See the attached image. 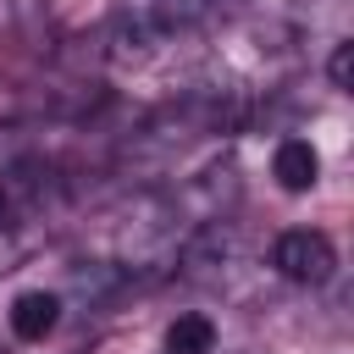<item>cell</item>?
I'll return each mask as SVG.
<instances>
[{
    "label": "cell",
    "instance_id": "1",
    "mask_svg": "<svg viewBox=\"0 0 354 354\" xmlns=\"http://www.w3.org/2000/svg\"><path fill=\"white\" fill-rule=\"evenodd\" d=\"M271 266H277V277H288L299 288H321L337 271V249L321 227H293L271 243Z\"/></svg>",
    "mask_w": 354,
    "mask_h": 354
},
{
    "label": "cell",
    "instance_id": "2",
    "mask_svg": "<svg viewBox=\"0 0 354 354\" xmlns=\"http://www.w3.org/2000/svg\"><path fill=\"white\" fill-rule=\"evenodd\" d=\"M271 177L288 188V194H310L321 183V155L310 138H282L277 155H271Z\"/></svg>",
    "mask_w": 354,
    "mask_h": 354
},
{
    "label": "cell",
    "instance_id": "3",
    "mask_svg": "<svg viewBox=\"0 0 354 354\" xmlns=\"http://www.w3.org/2000/svg\"><path fill=\"white\" fill-rule=\"evenodd\" d=\"M55 326H61V299H55V293L28 288V293L11 299V332H17L22 343H44Z\"/></svg>",
    "mask_w": 354,
    "mask_h": 354
},
{
    "label": "cell",
    "instance_id": "4",
    "mask_svg": "<svg viewBox=\"0 0 354 354\" xmlns=\"http://www.w3.org/2000/svg\"><path fill=\"white\" fill-rule=\"evenodd\" d=\"M216 348V326L205 315H177L166 326V354H210Z\"/></svg>",
    "mask_w": 354,
    "mask_h": 354
},
{
    "label": "cell",
    "instance_id": "5",
    "mask_svg": "<svg viewBox=\"0 0 354 354\" xmlns=\"http://www.w3.org/2000/svg\"><path fill=\"white\" fill-rule=\"evenodd\" d=\"M326 72H332V88H348V72H354V44H348V39H343V44L332 50Z\"/></svg>",
    "mask_w": 354,
    "mask_h": 354
},
{
    "label": "cell",
    "instance_id": "6",
    "mask_svg": "<svg viewBox=\"0 0 354 354\" xmlns=\"http://www.w3.org/2000/svg\"><path fill=\"white\" fill-rule=\"evenodd\" d=\"M6 216H11V205H6V194H0V227H6Z\"/></svg>",
    "mask_w": 354,
    "mask_h": 354
}]
</instances>
